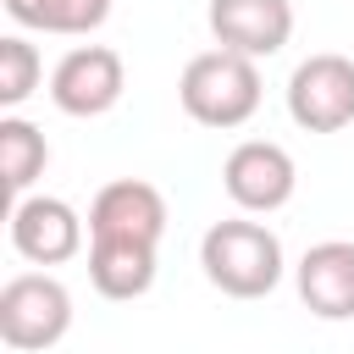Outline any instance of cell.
Masks as SVG:
<instances>
[{
    "mask_svg": "<svg viewBox=\"0 0 354 354\" xmlns=\"http://www.w3.org/2000/svg\"><path fill=\"white\" fill-rule=\"evenodd\" d=\"M221 188H227V199H232L243 216H271V210H282V205L293 199L299 166H293V155H288L282 144H271V138H243V144H232V155L221 160Z\"/></svg>",
    "mask_w": 354,
    "mask_h": 354,
    "instance_id": "5",
    "label": "cell"
},
{
    "mask_svg": "<svg viewBox=\"0 0 354 354\" xmlns=\"http://www.w3.org/2000/svg\"><path fill=\"white\" fill-rule=\"evenodd\" d=\"M11 249L28 266H66L83 249V216L55 194H28L11 205Z\"/></svg>",
    "mask_w": 354,
    "mask_h": 354,
    "instance_id": "7",
    "label": "cell"
},
{
    "mask_svg": "<svg viewBox=\"0 0 354 354\" xmlns=\"http://www.w3.org/2000/svg\"><path fill=\"white\" fill-rule=\"evenodd\" d=\"M72 332V293L50 271H17L0 288V337L17 354H44Z\"/></svg>",
    "mask_w": 354,
    "mask_h": 354,
    "instance_id": "3",
    "label": "cell"
},
{
    "mask_svg": "<svg viewBox=\"0 0 354 354\" xmlns=\"http://www.w3.org/2000/svg\"><path fill=\"white\" fill-rule=\"evenodd\" d=\"M299 299L310 315L321 321H354V243L348 238H326L310 243L304 260L293 266Z\"/></svg>",
    "mask_w": 354,
    "mask_h": 354,
    "instance_id": "10",
    "label": "cell"
},
{
    "mask_svg": "<svg viewBox=\"0 0 354 354\" xmlns=\"http://www.w3.org/2000/svg\"><path fill=\"white\" fill-rule=\"evenodd\" d=\"M205 22L216 33V50H232L249 61H266L293 39V6L288 0H210Z\"/></svg>",
    "mask_w": 354,
    "mask_h": 354,
    "instance_id": "9",
    "label": "cell"
},
{
    "mask_svg": "<svg viewBox=\"0 0 354 354\" xmlns=\"http://www.w3.org/2000/svg\"><path fill=\"white\" fill-rule=\"evenodd\" d=\"M199 266H205V282L221 288L227 299H266L288 271L282 238L266 221H249V216L210 221L205 238H199Z\"/></svg>",
    "mask_w": 354,
    "mask_h": 354,
    "instance_id": "1",
    "label": "cell"
},
{
    "mask_svg": "<svg viewBox=\"0 0 354 354\" xmlns=\"http://www.w3.org/2000/svg\"><path fill=\"white\" fill-rule=\"evenodd\" d=\"M177 100L199 127H243L260 111V66L232 50H199L177 77Z\"/></svg>",
    "mask_w": 354,
    "mask_h": 354,
    "instance_id": "2",
    "label": "cell"
},
{
    "mask_svg": "<svg viewBox=\"0 0 354 354\" xmlns=\"http://www.w3.org/2000/svg\"><path fill=\"white\" fill-rule=\"evenodd\" d=\"M288 116L304 133H343L354 122V61L337 50L304 55L288 77Z\"/></svg>",
    "mask_w": 354,
    "mask_h": 354,
    "instance_id": "4",
    "label": "cell"
},
{
    "mask_svg": "<svg viewBox=\"0 0 354 354\" xmlns=\"http://www.w3.org/2000/svg\"><path fill=\"white\" fill-rule=\"evenodd\" d=\"M122 88H127V66H122V55H116L111 44H77V50H66V55L55 61V72H50V100H55V111H61V116H83V122L116 111Z\"/></svg>",
    "mask_w": 354,
    "mask_h": 354,
    "instance_id": "6",
    "label": "cell"
},
{
    "mask_svg": "<svg viewBox=\"0 0 354 354\" xmlns=\"http://www.w3.org/2000/svg\"><path fill=\"white\" fill-rule=\"evenodd\" d=\"M160 232H166V194L144 177H116L88 205V238H127L160 249Z\"/></svg>",
    "mask_w": 354,
    "mask_h": 354,
    "instance_id": "8",
    "label": "cell"
},
{
    "mask_svg": "<svg viewBox=\"0 0 354 354\" xmlns=\"http://www.w3.org/2000/svg\"><path fill=\"white\" fill-rule=\"evenodd\" d=\"M88 282L100 299H144L155 288V243L88 238Z\"/></svg>",
    "mask_w": 354,
    "mask_h": 354,
    "instance_id": "11",
    "label": "cell"
},
{
    "mask_svg": "<svg viewBox=\"0 0 354 354\" xmlns=\"http://www.w3.org/2000/svg\"><path fill=\"white\" fill-rule=\"evenodd\" d=\"M0 6L17 28L61 33V39H83L111 17V0H0Z\"/></svg>",
    "mask_w": 354,
    "mask_h": 354,
    "instance_id": "13",
    "label": "cell"
},
{
    "mask_svg": "<svg viewBox=\"0 0 354 354\" xmlns=\"http://www.w3.org/2000/svg\"><path fill=\"white\" fill-rule=\"evenodd\" d=\"M50 166V144L28 116H0V177L11 188V205L33 194V183Z\"/></svg>",
    "mask_w": 354,
    "mask_h": 354,
    "instance_id": "12",
    "label": "cell"
},
{
    "mask_svg": "<svg viewBox=\"0 0 354 354\" xmlns=\"http://www.w3.org/2000/svg\"><path fill=\"white\" fill-rule=\"evenodd\" d=\"M39 83H44V61H39V50H33L22 33H6V39H0V105L17 116V105H22Z\"/></svg>",
    "mask_w": 354,
    "mask_h": 354,
    "instance_id": "14",
    "label": "cell"
}]
</instances>
